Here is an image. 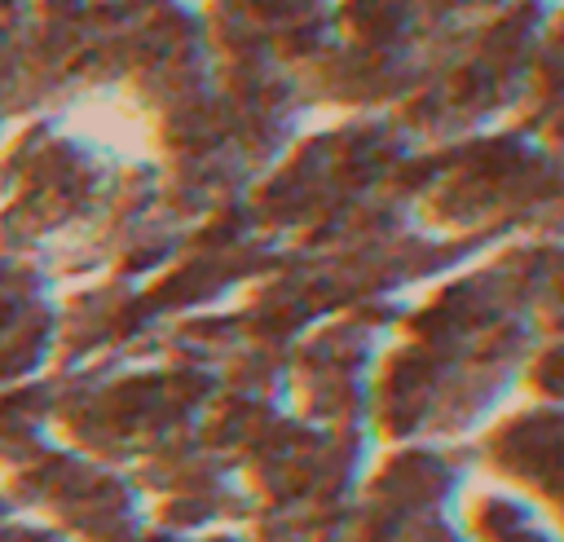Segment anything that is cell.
<instances>
[{"instance_id": "6da1fadb", "label": "cell", "mask_w": 564, "mask_h": 542, "mask_svg": "<svg viewBox=\"0 0 564 542\" xmlns=\"http://www.w3.org/2000/svg\"><path fill=\"white\" fill-rule=\"evenodd\" d=\"M0 542H66V538L53 529H35V524H9L0 529Z\"/></svg>"}]
</instances>
